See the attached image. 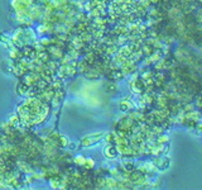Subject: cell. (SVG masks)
Segmentation results:
<instances>
[{
    "instance_id": "obj_1",
    "label": "cell",
    "mask_w": 202,
    "mask_h": 190,
    "mask_svg": "<svg viewBox=\"0 0 202 190\" xmlns=\"http://www.w3.org/2000/svg\"><path fill=\"white\" fill-rule=\"evenodd\" d=\"M105 155L108 156V157H115L116 156V151L114 147H111V146H108L105 148Z\"/></svg>"
}]
</instances>
